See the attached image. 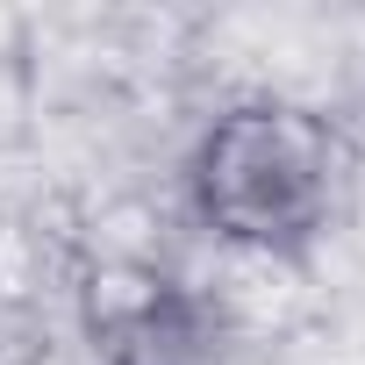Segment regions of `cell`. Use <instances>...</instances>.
Masks as SVG:
<instances>
[{
	"label": "cell",
	"mask_w": 365,
	"mask_h": 365,
	"mask_svg": "<svg viewBox=\"0 0 365 365\" xmlns=\"http://www.w3.org/2000/svg\"><path fill=\"white\" fill-rule=\"evenodd\" d=\"M344 179V143L322 115L287 101L230 108L194 150V208L222 244L301 251L322 237Z\"/></svg>",
	"instance_id": "1"
},
{
	"label": "cell",
	"mask_w": 365,
	"mask_h": 365,
	"mask_svg": "<svg viewBox=\"0 0 365 365\" xmlns=\"http://www.w3.org/2000/svg\"><path fill=\"white\" fill-rule=\"evenodd\" d=\"M93 336H101L108 365H187V351H194L187 301L150 272L93 279Z\"/></svg>",
	"instance_id": "2"
}]
</instances>
